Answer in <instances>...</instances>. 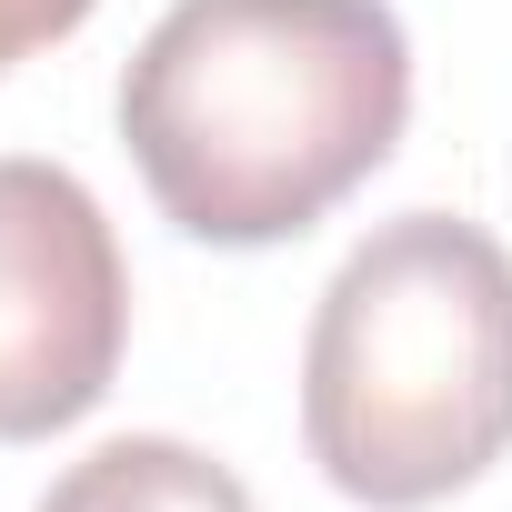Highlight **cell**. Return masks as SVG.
Instances as JSON below:
<instances>
[{
  "instance_id": "2",
  "label": "cell",
  "mask_w": 512,
  "mask_h": 512,
  "mask_svg": "<svg viewBox=\"0 0 512 512\" xmlns=\"http://www.w3.org/2000/svg\"><path fill=\"white\" fill-rule=\"evenodd\" d=\"M302 442L342 502L422 512L512 452V251L462 211H392L302 342Z\"/></svg>"
},
{
  "instance_id": "1",
  "label": "cell",
  "mask_w": 512,
  "mask_h": 512,
  "mask_svg": "<svg viewBox=\"0 0 512 512\" xmlns=\"http://www.w3.org/2000/svg\"><path fill=\"white\" fill-rule=\"evenodd\" d=\"M412 121L392 0H171L121 71V141L171 231L211 251L302 241Z\"/></svg>"
},
{
  "instance_id": "5",
  "label": "cell",
  "mask_w": 512,
  "mask_h": 512,
  "mask_svg": "<svg viewBox=\"0 0 512 512\" xmlns=\"http://www.w3.org/2000/svg\"><path fill=\"white\" fill-rule=\"evenodd\" d=\"M91 11H101V0H0V71L31 61V51H51V41H71Z\"/></svg>"
},
{
  "instance_id": "4",
  "label": "cell",
  "mask_w": 512,
  "mask_h": 512,
  "mask_svg": "<svg viewBox=\"0 0 512 512\" xmlns=\"http://www.w3.org/2000/svg\"><path fill=\"white\" fill-rule=\"evenodd\" d=\"M41 512H251L241 472L211 462L201 442H171V432H121L101 452H81Z\"/></svg>"
},
{
  "instance_id": "3",
  "label": "cell",
  "mask_w": 512,
  "mask_h": 512,
  "mask_svg": "<svg viewBox=\"0 0 512 512\" xmlns=\"http://www.w3.org/2000/svg\"><path fill=\"white\" fill-rule=\"evenodd\" d=\"M131 342V272L81 171L0 161V442H51L101 412Z\"/></svg>"
}]
</instances>
